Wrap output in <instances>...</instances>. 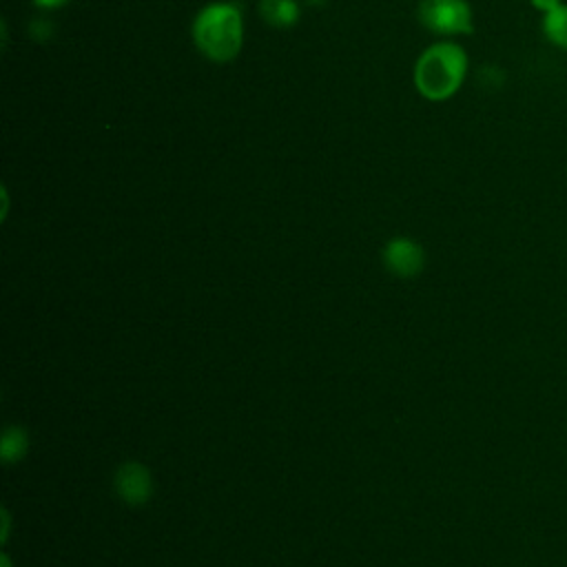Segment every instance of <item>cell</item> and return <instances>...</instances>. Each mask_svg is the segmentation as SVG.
<instances>
[{
  "instance_id": "1",
  "label": "cell",
  "mask_w": 567,
  "mask_h": 567,
  "mask_svg": "<svg viewBox=\"0 0 567 567\" xmlns=\"http://www.w3.org/2000/svg\"><path fill=\"white\" fill-rule=\"evenodd\" d=\"M467 53L461 44L452 40L436 42L427 47L414 66V84L419 93L432 102L452 97L465 82L467 75Z\"/></svg>"
},
{
  "instance_id": "2",
  "label": "cell",
  "mask_w": 567,
  "mask_h": 567,
  "mask_svg": "<svg viewBox=\"0 0 567 567\" xmlns=\"http://www.w3.org/2000/svg\"><path fill=\"white\" fill-rule=\"evenodd\" d=\"M197 49L213 62L233 60L244 42V20L235 2H215L204 7L193 22Z\"/></svg>"
},
{
  "instance_id": "3",
  "label": "cell",
  "mask_w": 567,
  "mask_h": 567,
  "mask_svg": "<svg viewBox=\"0 0 567 567\" xmlns=\"http://www.w3.org/2000/svg\"><path fill=\"white\" fill-rule=\"evenodd\" d=\"M419 20L439 35L474 33V11L467 0H421Z\"/></svg>"
},
{
  "instance_id": "4",
  "label": "cell",
  "mask_w": 567,
  "mask_h": 567,
  "mask_svg": "<svg viewBox=\"0 0 567 567\" xmlns=\"http://www.w3.org/2000/svg\"><path fill=\"white\" fill-rule=\"evenodd\" d=\"M113 487H115V494L124 503L142 505L153 494V476L146 465H142L137 461H128L115 470Z\"/></svg>"
},
{
  "instance_id": "5",
  "label": "cell",
  "mask_w": 567,
  "mask_h": 567,
  "mask_svg": "<svg viewBox=\"0 0 567 567\" xmlns=\"http://www.w3.org/2000/svg\"><path fill=\"white\" fill-rule=\"evenodd\" d=\"M383 264L396 277H414L425 266V250L410 237H394L383 248Z\"/></svg>"
},
{
  "instance_id": "6",
  "label": "cell",
  "mask_w": 567,
  "mask_h": 567,
  "mask_svg": "<svg viewBox=\"0 0 567 567\" xmlns=\"http://www.w3.org/2000/svg\"><path fill=\"white\" fill-rule=\"evenodd\" d=\"M543 38L558 51H567V2L540 16Z\"/></svg>"
},
{
  "instance_id": "7",
  "label": "cell",
  "mask_w": 567,
  "mask_h": 567,
  "mask_svg": "<svg viewBox=\"0 0 567 567\" xmlns=\"http://www.w3.org/2000/svg\"><path fill=\"white\" fill-rule=\"evenodd\" d=\"M259 13L268 24L286 29L299 20V4L297 0H259Z\"/></svg>"
},
{
  "instance_id": "8",
  "label": "cell",
  "mask_w": 567,
  "mask_h": 567,
  "mask_svg": "<svg viewBox=\"0 0 567 567\" xmlns=\"http://www.w3.org/2000/svg\"><path fill=\"white\" fill-rule=\"evenodd\" d=\"M29 450V434L24 432V427L11 425L4 430L2 434V443H0V454L7 463L20 461Z\"/></svg>"
},
{
  "instance_id": "9",
  "label": "cell",
  "mask_w": 567,
  "mask_h": 567,
  "mask_svg": "<svg viewBox=\"0 0 567 567\" xmlns=\"http://www.w3.org/2000/svg\"><path fill=\"white\" fill-rule=\"evenodd\" d=\"M563 2H565V0H529L532 9H536L540 16L547 13V11H551V9H556V7L563 4Z\"/></svg>"
},
{
  "instance_id": "10",
  "label": "cell",
  "mask_w": 567,
  "mask_h": 567,
  "mask_svg": "<svg viewBox=\"0 0 567 567\" xmlns=\"http://www.w3.org/2000/svg\"><path fill=\"white\" fill-rule=\"evenodd\" d=\"M69 0H33L35 7H42V9H58L62 4H66Z\"/></svg>"
},
{
  "instance_id": "11",
  "label": "cell",
  "mask_w": 567,
  "mask_h": 567,
  "mask_svg": "<svg viewBox=\"0 0 567 567\" xmlns=\"http://www.w3.org/2000/svg\"><path fill=\"white\" fill-rule=\"evenodd\" d=\"M323 2H328V0H306V4H312V7H317V4H323Z\"/></svg>"
}]
</instances>
